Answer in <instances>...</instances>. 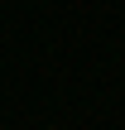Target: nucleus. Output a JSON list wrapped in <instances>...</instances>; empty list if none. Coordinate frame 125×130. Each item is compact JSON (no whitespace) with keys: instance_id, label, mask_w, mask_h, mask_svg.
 <instances>
[]
</instances>
